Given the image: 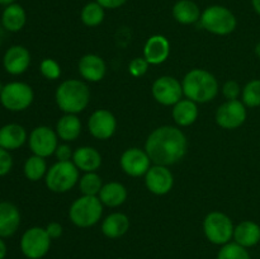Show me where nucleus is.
Segmentation results:
<instances>
[{
	"mask_svg": "<svg viewBox=\"0 0 260 259\" xmlns=\"http://www.w3.org/2000/svg\"><path fill=\"white\" fill-rule=\"evenodd\" d=\"M13 157L10 151L0 147V177H4L12 170Z\"/></svg>",
	"mask_w": 260,
	"mask_h": 259,
	"instance_id": "37",
	"label": "nucleus"
},
{
	"mask_svg": "<svg viewBox=\"0 0 260 259\" xmlns=\"http://www.w3.org/2000/svg\"><path fill=\"white\" fill-rule=\"evenodd\" d=\"M28 145L33 155L48 157L55 155L58 146V136L55 130L48 126H37L28 136Z\"/></svg>",
	"mask_w": 260,
	"mask_h": 259,
	"instance_id": "11",
	"label": "nucleus"
},
{
	"mask_svg": "<svg viewBox=\"0 0 260 259\" xmlns=\"http://www.w3.org/2000/svg\"><path fill=\"white\" fill-rule=\"evenodd\" d=\"M3 88H4V85H3V84H2V83H0V93H2Z\"/></svg>",
	"mask_w": 260,
	"mask_h": 259,
	"instance_id": "45",
	"label": "nucleus"
},
{
	"mask_svg": "<svg viewBox=\"0 0 260 259\" xmlns=\"http://www.w3.org/2000/svg\"><path fill=\"white\" fill-rule=\"evenodd\" d=\"M173 17L180 24H194L201 19V9L192 0H178L173 7Z\"/></svg>",
	"mask_w": 260,
	"mask_h": 259,
	"instance_id": "28",
	"label": "nucleus"
},
{
	"mask_svg": "<svg viewBox=\"0 0 260 259\" xmlns=\"http://www.w3.org/2000/svg\"><path fill=\"white\" fill-rule=\"evenodd\" d=\"M126 187L119 182H109L103 184L101 192H99L98 197L103 206L107 207H118V206L123 205L127 200Z\"/></svg>",
	"mask_w": 260,
	"mask_h": 259,
	"instance_id": "26",
	"label": "nucleus"
},
{
	"mask_svg": "<svg viewBox=\"0 0 260 259\" xmlns=\"http://www.w3.org/2000/svg\"><path fill=\"white\" fill-rule=\"evenodd\" d=\"M217 259H251L248 249L241 246L240 244L228 243L221 246V249L217 253Z\"/></svg>",
	"mask_w": 260,
	"mask_h": 259,
	"instance_id": "33",
	"label": "nucleus"
},
{
	"mask_svg": "<svg viewBox=\"0 0 260 259\" xmlns=\"http://www.w3.org/2000/svg\"><path fill=\"white\" fill-rule=\"evenodd\" d=\"M129 229L128 216L122 212H113L107 216L102 222V233L109 239H118L123 236Z\"/></svg>",
	"mask_w": 260,
	"mask_h": 259,
	"instance_id": "25",
	"label": "nucleus"
},
{
	"mask_svg": "<svg viewBox=\"0 0 260 259\" xmlns=\"http://www.w3.org/2000/svg\"><path fill=\"white\" fill-rule=\"evenodd\" d=\"M45 229L51 239H58L62 235V226H61V223L56 222V221H52V222L48 223Z\"/></svg>",
	"mask_w": 260,
	"mask_h": 259,
	"instance_id": "39",
	"label": "nucleus"
},
{
	"mask_svg": "<svg viewBox=\"0 0 260 259\" xmlns=\"http://www.w3.org/2000/svg\"><path fill=\"white\" fill-rule=\"evenodd\" d=\"M241 99L245 107L255 108L260 106V80H250L241 91Z\"/></svg>",
	"mask_w": 260,
	"mask_h": 259,
	"instance_id": "32",
	"label": "nucleus"
},
{
	"mask_svg": "<svg viewBox=\"0 0 260 259\" xmlns=\"http://www.w3.org/2000/svg\"><path fill=\"white\" fill-rule=\"evenodd\" d=\"M151 159L145 151V149H140V147H129V149L124 150L119 159V165H121L122 170L126 173L129 177H142L147 173V170L151 168Z\"/></svg>",
	"mask_w": 260,
	"mask_h": 259,
	"instance_id": "13",
	"label": "nucleus"
},
{
	"mask_svg": "<svg viewBox=\"0 0 260 259\" xmlns=\"http://www.w3.org/2000/svg\"><path fill=\"white\" fill-rule=\"evenodd\" d=\"M151 93L155 101L165 107H172L183 99L182 83L177 78L162 75L152 83Z\"/></svg>",
	"mask_w": 260,
	"mask_h": 259,
	"instance_id": "10",
	"label": "nucleus"
},
{
	"mask_svg": "<svg viewBox=\"0 0 260 259\" xmlns=\"http://www.w3.org/2000/svg\"><path fill=\"white\" fill-rule=\"evenodd\" d=\"M104 9H117L126 4L127 0H95Z\"/></svg>",
	"mask_w": 260,
	"mask_h": 259,
	"instance_id": "40",
	"label": "nucleus"
},
{
	"mask_svg": "<svg viewBox=\"0 0 260 259\" xmlns=\"http://www.w3.org/2000/svg\"><path fill=\"white\" fill-rule=\"evenodd\" d=\"M51 240L46 229L35 226L25 230L20 238V250L28 259H41L50 250Z\"/></svg>",
	"mask_w": 260,
	"mask_h": 259,
	"instance_id": "9",
	"label": "nucleus"
},
{
	"mask_svg": "<svg viewBox=\"0 0 260 259\" xmlns=\"http://www.w3.org/2000/svg\"><path fill=\"white\" fill-rule=\"evenodd\" d=\"M27 23V13L22 5L13 3L5 7L2 14V24L8 32H19Z\"/></svg>",
	"mask_w": 260,
	"mask_h": 259,
	"instance_id": "24",
	"label": "nucleus"
},
{
	"mask_svg": "<svg viewBox=\"0 0 260 259\" xmlns=\"http://www.w3.org/2000/svg\"><path fill=\"white\" fill-rule=\"evenodd\" d=\"M200 24L203 29L216 36H228L238 25L235 14L222 5H211L201 14Z\"/></svg>",
	"mask_w": 260,
	"mask_h": 259,
	"instance_id": "5",
	"label": "nucleus"
},
{
	"mask_svg": "<svg viewBox=\"0 0 260 259\" xmlns=\"http://www.w3.org/2000/svg\"><path fill=\"white\" fill-rule=\"evenodd\" d=\"M73 149L66 142L65 144H58L57 149L55 151V156L57 159V161H71L73 160Z\"/></svg>",
	"mask_w": 260,
	"mask_h": 259,
	"instance_id": "38",
	"label": "nucleus"
},
{
	"mask_svg": "<svg viewBox=\"0 0 260 259\" xmlns=\"http://www.w3.org/2000/svg\"><path fill=\"white\" fill-rule=\"evenodd\" d=\"M106 17L104 8L99 5L96 2H90L84 5V8L80 12V19L86 27H98L102 24Z\"/></svg>",
	"mask_w": 260,
	"mask_h": 259,
	"instance_id": "30",
	"label": "nucleus"
},
{
	"mask_svg": "<svg viewBox=\"0 0 260 259\" xmlns=\"http://www.w3.org/2000/svg\"><path fill=\"white\" fill-rule=\"evenodd\" d=\"M55 131L63 142L75 141L81 134V121L76 114L65 113L56 123Z\"/></svg>",
	"mask_w": 260,
	"mask_h": 259,
	"instance_id": "27",
	"label": "nucleus"
},
{
	"mask_svg": "<svg viewBox=\"0 0 260 259\" xmlns=\"http://www.w3.org/2000/svg\"><path fill=\"white\" fill-rule=\"evenodd\" d=\"M55 101L63 113L78 114L90 103V89L85 81L69 79L57 86Z\"/></svg>",
	"mask_w": 260,
	"mask_h": 259,
	"instance_id": "3",
	"label": "nucleus"
},
{
	"mask_svg": "<svg viewBox=\"0 0 260 259\" xmlns=\"http://www.w3.org/2000/svg\"><path fill=\"white\" fill-rule=\"evenodd\" d=\"M78 70L81 78L90 83H98L106 76V61L95 53H86L79 60Z\"/></svg>",
	"mask_w": 260,
	"mask_h": 259,
	"instance_id": "17",
	"label": "nucleus"
},
{
	"mask_svg": "<svg viewBox=\"0 0 260 259\" xmlns=\"http://www.w3.org/2000/svg\"><path fill=\"white\" fill-rule=\"evenodd\" d=\"M150 63L147 62L145 57H135L131 62L128 63V73L134 78H141L149 70Z\"/></svg>",
	"mask_w": 260,
	"mask_h": 259,
	"instance_id": "35",
	"label": "nucleus"
},
{
	"mask_svg": "<svg viewBox=\"0 0 260 259\" xmlns=\"http://www.w3.org/2000/svg\"><path fill=\"white\" fill-rule=\"evenodd\" d=\"M198 106L190 99H180L177 104L173 106L172 116L175 123L180 127H188L194 123L198 118Z\"/></svg>",
	"mask_w": 260,
	"mask_h": 259,
	"instance_id": "22",
	"label": "nucleus"
},
{
	"mask_svg": "<svg viewBox=\"0 0 260 259\" xmlns=\"http://www.w3.org/2000/svg\"><path fill=\"white\" fill-rule=\"evenodd\" d=\"M20 225V212L17 206L8 201L0 202V238L14 235Z\"/></svg>",
	"mask_w": 260,
	"mask_h": 259,
	"instance_id": "19",
	"label": "nucleus"
},
{
	"mask_svg": "<svg viewBox=\"0 0 260 259\" xmlns=\"http://www.w3.org/2000/svg\"><path fill=\"white\" fill-rule=\"evenodd\" d=\"M80 179V170L73 161H57L47 170L46 187L53 193H66L73 189Z\"/></svg>",
	"mask_w": 260,
	"mask_h": 259,
	"instance_id": "6",
	"label": "nucleus"
},
{
	"mask_svg": "<svg viewBox=\"0 0 260 259\" xmlns=\"http://www.w3.org/2000/svg\"><path fill=\"white\" fill-rule=\"evenodd\" d=\"M47 163L46 159L38 155H32L25 160L24 165H23V173H24L25 178L30 182H38L42 178L46 177L47 174Z\"/></svg>",
	"mask_w": 260,
	"mask_h": 259,
	"instance_id": "29",
	"label": "nucleus"
},
{
	"mask_svg": "<svg viewBox=\"0 0 260 259\" xmlns=\"http://www.w3.org/2000/svg\"><path fill=\"white\" fill-rule=\"evenodd\" d=\"M145 185L155 196H165L173 189L174 175L165 165H151L145 174Z\"/></svg>",
	"mask_w": 260,
	"mask_h": 259,
	"instance_id": "14",
	"label": "nucleus"
},
{
	"mask_svg": "<svg viewBox=\"0 0 260 259\" xmlns=\"http://www.w3.org/2000/svg\"><path fill=\"white\" fill-rule=\"evenodd\" d=\"M254 51H255V55L260 58V42L256 43V46H255V48H254Z\"/></svg>",
	"mask_w": 260,
	"mask_h": 259,
	"instance_id": "44",
	"label": "nucleus"
},
{
	"mask_svg": "<svg viewBox=\"0 0 260 259\" xmlns=\"http://www.w3.org/2000/svg\"><path fill=\"white\" fill-rule=\"evenodd\" d=\"M35 99L32 86L23 81L5 84L0 93V103L10 112H22L29 108Z\"/></svg>",
	"mask_w": 260,
	"mask_h": 259,
	"instance_id": "8",
	"label": "nucleus"
},
{
	"mask_svg": "<svg viewBox=\"0 0 260 259\" xmlns=\"http://www.w3.org/2000/svg\"><path fill=\"white\" fill-rule=\"evenodd\" d=\"M103 215V203L98 196H81L71 203L69 218L75 226L81 229L91 228L101 221Z\"/></svg>",
	"mask_w": 260,
	"mask_h": 259,
	"instance_id": "4",
	"label": "nucleus"
},
{
	"mask_svg": "<svg viewBox=\"0 0 260 259\" xmlns=\"http://www.w3.org/2000/svg\"><path fill=\"white\" fill-rule=\"evenodd\" d=\"M188 150V140L184 132L174 126H160L155 128L145 142V151L152 164H177L184 157Z\"/></svg>",
	"mask_w": 260,
	"mask_h": 259,
	"instance_id": "1",
	"label": "nucleus"
},
{
	"mask_svg": "<svg viewBox=\"0 0 260 259\" xmlns=\"http://www.w3.org/2000/svg\"><path fill=\"white\" fill-rule=\"evenodd\" d=\"M170 55V42L165 36L154 35L149 37L144 46V57L150 65L165 62Z\"/></svg>",
	"mask_w": 260,
	"mask_h": 259,
	"instance_id": "18",
	"label": "nucleus"
},
{
	"mask_svg": "<svg viewBox=\"0 0 260 259\" xmlns=\"http://www.w3.org/2000/svg\"><path fill=\"white\" fill-rule=\"evenodd\" d=\"M234 226L233 220L226 213L220 211H212L207 213L203 220V233L208 241L216 245H225L230 243L234 238Z\"/></svg>",
	"mask_w": 260,
	"mask_h": 259,
	"instance_id": "7",
	"label": "nucleus"
},
{
	"mask_svg": "<svg viewBox=\"0 0 260 259\" xmlns=\"http://www.w3.org/2000/svg\"><path fill=\"white\" fill-rule=\"evenodd\" d=\"M40 71L48 80H57L61 76L60 63L53 58H43L40 63Z\"/></svg>",
	"mask_w": 260,
	"mask_h": 259,
	"instance_id": "34",
	"label": "nucleus"
},
{
	"mask_svg": "<svg viewBox=\"0 0 260 259\" xmlns=\"http://www.w3.org/2000/svg\"><path fill=\"white\" fill-rule=\"evenodd\" d=\"M73 163L80 172H96L102 165V155L95 147L80 146L74 150Z\"/></svg>",
	"mask_w": 260,
	"mask_h": 259,
	"instance_id": "21",
	"label": "nucleus"
},
{
	"mask_svg": "<svg viewBox=\"0 0 260 259\" xmlns=\"http://www.w3.org/2000/svg\"><path fill=\"white\" fill-rule=\"evenodd\" d=\"M88 130L94 139H111L117 130L116 117L108 109H96L89 117Z\"/></svg>",
	"mask_w": 260,
	"mask_h": 259,
	"instance_id": "15",
	"label": "nucleus"
},
{
	"mask_svg": "<svg viewBox=\"0 0 260 259\" xmlns=\"http://www.w3.org/2000/svg\"><path fill=\"white\" fill-rule=\"evenodd\" d=\"M251 5H253L254 10L256 12V14L260 15V0H251Z\"/></svg>",
	"mask_w": 260,
	"mask_h": 259,
	"instance_id": "42",
	"label": "nucleus"
},
{
	"mask_svg": "<svg viewBox=\"0 0 260 259\" xmlns=\"http://www.w3.org/2000/svg\"><path fill=\"white\" fill-rule=\"evenodd\" d=\"M246 107L239 99L226 101L216 111V123L225 130H235L243 126L246 121Z\"/></svg>",
	"mask_w": 260,
	"mask_h": 259,
	"instance_id": "12",
	"label": "nucleus"
},
{
	"mask_svg": "<svg viewBox=\"0 0 260 259\" xmlns=\"http://www.w3.org/2000/svg\"><path fill=\"white\" fill-rule=\"evenodd\" d=\"M5 255H7V245L3 238H0V259H4Z\"/></svg>",
	"mask_w": 260,
	"mask_h": 259,
	"instance_id": "41",
	"label": "nucleus"
},
{
	"mask_svg": "<svg viewBox=\"0 0 260 259\" xmlns=\"http://www.w3.org/2000/svg\"><path fill=\"white\" fill-rule=\"evenodd\" d=\"M183 94L196 103H208L218 94V81L205 69H192L182 80Z\"/></svg>",
	"mask_w": 260,
	"mask_h": 259,
	"instance_id": "2",
	"label": "nucleus"
},
{
	"mask_svg": "<svg viewBox=\"0 0 260 259\" xmlns=\"http://www.w3.org/2000/svg\"><path fill=\"white\" fill-rule=\"evenodd\" d=\"M117 259H124V258H117Z\"/></svg>",
	"mask_w": 260,
	"mask_h": 259,
	"instance_id": "46",
	"label": "nucleus"
},
{
	"mask_svg": "<svg viewBox=\"0 0 260 259\" xmlns=\"http://www.w3.org/2000/svg\"><path fill=\"white\" fill-rule=\"evenodd\" d=\"M233 239L246 249L255 246L260 241V226L254 221H241L235 226Z\"/></svg>",
	"mask_w": 260,
	"mask_h": 259,
	"instance_id": "23",
	"label": "nucleus"
},
{
	"mask_svg": "<svg viewBox=\"0 0 260 259\" xmlns=\"http://www.w3.org/2000/svg\"><path fill=\"white\" fill-rule=\"evenodd\" d=\"M78 184L83 196H98L103 187V180L96 172L84 173L83 177L79 179Z\"/></svg>",
	"mask_w": 260,
	"mask_h": 259,
	"instance_id": "31",
	"label": "nucleus"
},
{
	"mask_svg": "<svg viewBox=\"0 0 260 259\" xmlns=\"http://www.w3.org/2000/svg\"><path fill=\"white\" fill-rule=\"evenodd\" d=\"M30 65V53L24 46L14 45L7 50L3 57V66L10 75H22Z\"/></svg>",
	"mask_w": 260,
	"mask_h": 259,
	"instance_id": "16",
	"label": "nucleus"
},
{
	"mask_svg": "<svg viewBox=\"0 0 260 259\" xmlns=\"http://www.w3.org/2000/svg\"><path fill=\"white\" fill-rule=\"evenodd\" d=\"M13 3H15V0H0V5H9V4H13Z\"/></svg>",
	"mask_w": 260,
	"mask_h": 259,
	"instance_id": "43",
	"label": "nucleus"
},
{
	"mask_svg": "<svg viewBox=\"0 0 260 259\" xmlns=\"http://www.w3.org/2000/svg\"><path fill=\"white\" fill-rule=\"evenodd\" d=\"M28 141L24 127L18 123H8L0 127V147L13 151L22 147Z\"/></svg>",
	"mask_w": 260,
	"mask_h": 259,
	"instance_id": "20",
	"label": "nucleus"
},
{
	"mask_svg": "<svg viewBox=\"0 0 260 259\" xmlns=\"http://www.w3.org/2000/svg\"><path fill=\"white\" fill-rule=\"evenodd\" d=\"M241 91H243L241 90V86L235 80H228L222 85V94L228 101L239 99V96L241 95Z\"/></svg>",
	"mask_w": 260,
	"mask_h": 259,
	"instance_id": "36",
	"label": "nucleus"
},
{
	"mask_svg": "<svg viewBox=\"0 0 260 259\" xmlns=\"http://www.w3.org/2000/svg\"><path fill=\"white\" fill-rule=\"evenodd\" d=\"M0 46H2V42H0Z\"/></svg>",
	"mask_w": 260,
	"mask_h": 259,
	"instance_id": "47",
	"label": "nucleus"
}]
</instances>
